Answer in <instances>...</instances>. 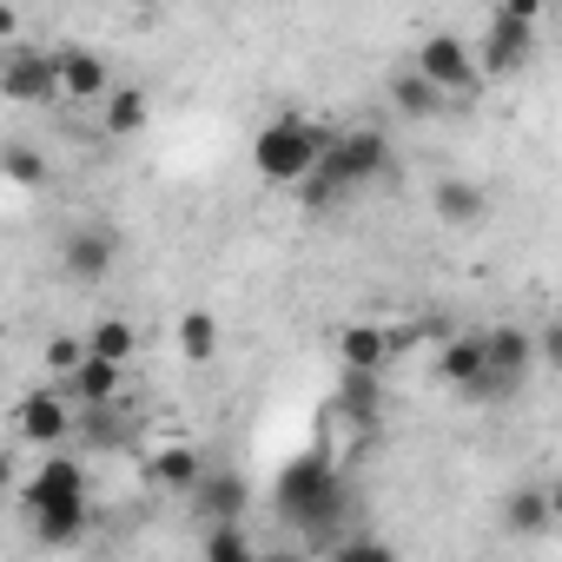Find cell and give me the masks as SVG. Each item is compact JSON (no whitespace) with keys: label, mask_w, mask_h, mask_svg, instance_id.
I'll return each instance as SVG.
<instances>
[{"label":"cell","mask_w":562,"mask_h":562,"mask_svg":"<svg viewBox=\"0 0 562 562\" xmlns=\"http://www.w3.org/2000/svg\"><path fill=\"white\" fill-rule=\"evenodd\" d=\"M391 172H397L391 139L371 133V126H358V133H338V139L325 146V159H318V172L299 186V199H305L312 212H325V205H338V199L358 192V186H384Z\"/></svg>","instance_id":"6da1fadb"},{"label":"cell","mask_w":562,"mask_h":562,"mask_svg":"<svg viewBox=\"0 0 562 562\" xmlns=\"http://www.w3.org/2000/svg\"><path fill=\"white\" fill-rule=\"evenodd\" d=\"M331 139H338V133L318 126V120H305V113H278V120H265L258 139H251V166H258V179H271V186H305V179L318 172V159H325Z\"/></svg>","instance_id":"7a4b0ae2"},{"label":"cell","mask_w":562,"mask_h":562,"mask_svg":"<svg viewBox=\"0 0 562 562\" xmlns=\"http://www.w3.org/2000/svg\"><path fill=\"white\" fill-rule=\"evenodd\" d=\"M271 503H278V516H285V522H305L318 536V522L345 516V476H338V463L325 450H305V457H292L285 470H278Z\"/></svg>","instance_id":"3957f363"},{"label":"cell","mask_w":562,"mask_h":562,"mask_svg":"<svg viewBox=\"0 0 562 562\" xmlns=\"http://www.w3.org/2000/svg\"><path fill=\"white\" fill-rule=\"evenodd\" d=\"M0 93L14 106H47V100H67L60 93V47L41 54V47H14L8 67H0Z\"/></svg>","instance_id":"277c9868"},{"label":"cell","mask_w":562,"mask_h":562,"mask_svg":"<svg viewBox=\"0 0 562 562\" xmlns=\"http://www.w3.org/2000/svg\"><path fill=\"white\" fill-rule=\"evenodd\" d=\"M417 67H424L450 100H457V93H476V80H483V60L463 47V34H443V27L417 41Z\"/></svg>","instance_id":"5b68a950"},{"label":"cell","mask_w":562,"mask_h":562,"mask_svg":"<svg viewBox=\"0 0 562 562\" xmlns=\"http://www.w3.org/2000/svg\"><path fill=\"white\" fill-rule=\"evenodd\" d=\"M14 430L41 450H60L74 437V391H27L14 404Z\"/></svg>","instance_id":"8992f818"},{"label":"cell","mask_w":562,"mask_h":562,"mask_svg":"<svg viewBox=\"0 0 562 562\" xmlns=\"http://www.w3.org/2000/svg\"><path fill=\"white\" fill-rule=\"evenodd\" d=\"M476 60H483V74H522L536 60V27L509 21V14H490V27L476 41Z\"/></svg>","instance_id":"52a82bcc"},{"label":"cell","mask_w":562,"mask_h":562,"mask_svg":"<svg viewBox=\"0 0 562 562\" xmlns=\"http://www.w3.org/2000/svg\"><path fill=\"white\" fill-rule=\"evenodd\" d=\"M113 258H120V245H113V232H100V225H80V232H67V245H60V271L74 278V285H106Z\"/></svg>","instance_id":"ba28073f"},{"label":"cell","mask_w":562,"mask_h":562,"mask_svg":"<svg viewBox=\"0 0 562 562\" xmlns=\"http://www.w3.org/2000/svg\"><path fill=\"white\" fill-rule=\"evenodd\" d=\"M67 391H74V404H80V411H113V404H120V391H126V364H120V358L87 351V364L67 378Z\"/></svg>","instance_id":"9c48e42d"},{"label":"cell","mask_w":562,"mask_h":562,"mask_svg":"<svg viewBox=\"0 0 562 562\" xmlns=\"http://www.w3.org/2000/svg\"><path fill=\"white\" fill-rule=\"evenodd\" d=\"M192 503L205 509V522H238V516L251 509V483H245L238 470H225V463H212V470L199 476V490H192Z\"/></svg>","instance_id":"30bf717a"},{"label":"cell","mask_w":562,"mask_h":562,"mask_svg":"<svg viewBox=\"0 0 562 562\" xmlns=\"http://www.w3.org/2000/svg\"><path fill=\"white\" fill-rule=\"evenodd\" d=\"M60 93L67 100H106L113 93V67L93 54V47H60Z\"/></svg>","instance_id":"8fae6325"},{"label":"cell","mask_w":562,"mask_h":562,"mask_svg":"<svg viewBox=\"0 0 562 562\" xmlns=\"http://www.w3.org/2000/svg\"><path fill=\"white\" fill-rule=\"evenodd\" d=\"M430 212H437L443 225H457V232H476V225L490 218V199H483L476 179H437V186H430Z\"/></svg>","instance_id":"7c38bea8"},{"label":"cell","mask_w":562,"mask_h":562,"mask_svg":"<svg viewBox=\"0 0 562 562\" xmlns=\"http://www.w3.org/2000/svg\"><path fill=\"white\" fill-rule=\"evenodd\" d=\"M391 106H397L404 120H437V113L450 106V93H443L417 60H411V67H397V74H391Z\"/></svg>","instance_id":"4fadbf2b"},{"label":"cell","mask_w":562,"mask_h":562,"mask_svg":"<svg viewBox=\"0 0 562 562\" xmlns=\"http://www.w3.org/2000/svg\"><path fill=\"white\" fill-rule=\"evenodd\" d=\"M87 503H93V496H47V503H27L34 536H41V542H54V549L80 542V529H87Z\"/></svg>","instance_id":"5bb4252c"},{"label":"cell","mask_w":562,"mask_h":562,"mask_svg":"<svg viewBox=\"0 0 562 562\" xmlns=\"http://www.w3.org/2000/svg\"><path fill=\"white\" fill-rule=\"evenodd\" d=\"M212 463H205V450H192V443H159L153 457H146V476L159 483V490H199V476H205Z\"/></svg>","instance_id":"9a60e30c"},{"label":"cell","mask_w":562,"mask_h":562,"mask_svg":"<svg viewBox=\"0 0 562 562\" xmlns=\"http://www.w3.org/2000/svg\"><path fill=\"white\" fill-rule=\"evenodd\" d=\"M338 358L351 371H384L397 358V331H384V325H345L338 331Z\"/></svg>","instance_id":"2e32d148"},{"label":"cell","mask_w":562,"mask_h":562,"mask_svg":"<svg viewBox=\"0 0 562 562\" xmlns=\"http://www.w3.org/2000/svg\"><path fill=\"white\" fill-rule=\"evenodd\" d=\"M483 345H490V371L516 391V384L529 378V364H536V338L516 331V325H496V331H483Z\"/></svg>","instance_id":"e0dca14e"},{"label":"cell","mask_w":562,"mask_h":562,"mask_svg":"<svg viewBox=\"0 0 562 562\" xmlns=\"http://www.w3.org/2000/svg\"><path fill=\"white\" fill-rule=\"evenodd\" d=\"M437 371H443V384L470 391V384L490 371V345H483V331H463V338H450V345L437 351Z\"/></svg>","instance_id":"ac0fdd59"},{"label":"cell","mask_w":562,"mask_h":562,"mask_svg":"<svg viewBox=\"0 0 562 562\" xmlns=\"http://www.w3.org/2000/svg\"><path fill=\"white\" fill-rule=\"evenodd\" d=\"M47 496H93L87 490V470H80V457H41V470H34V483H27V503H47Z\"/></svg>","instance_id":"d6986e66"},{"label":"cell","mask_w":562,"mask_h":562,"mask_svg":"<svg viewBox=\"0 0 562 562\" xmlns=\"http://www.w3.org/2000/svg\"><path fill=\"white\" fill-rule=\"evenodd\" d=\"M378 404H384V384H378V371H351V364H345L338 411H345L351 424H378Z\"/></svg>","instance_id":"ffe728a7"},{"label":"cell","mask_w":562,"mask_h":562,"mask_svg":"<svg viewBox=\"0 0 562 562\" xmlns=\"http://www.w3.org/2000/svg\"><path fill=\"white\" fill-rule=\"evenodd\" d=\"M218 345H225V331H218L212 312H186V318H179V358H186V364H212Z\"/></svg>","instance_id":"44dd1931"},{"label":"cell","mask_w":562,"mask_h":562,"mask_svg":"<svg viewBox=\"0 0 562 562\" xmlns=\"http://www.w3.org/2000/svg\"><path fill=\"white\" fill-rule=\"evenodd\" d=\"M503 522H509L516 536H542V529L555 522V509H549V490H509V503H503Z\"/></svg>","instance_id":"7402d4cb"},{"label":"cell","mask_w":562,"mask_h":562,"mask_svg":"<svg viewBox=\"0 0 562 562\" xmlns=\"http://www.w3.org/2000/svg\"><path fill=\"white\" fill-rule=\"evenodd\" d=\"M100 106H106V139H133L146 126V93L139 87H113Z\"/></svg>","instance_id":"603a6c76"},{"label":"cell","mask_w":562,"mask_h":562,"mask_svg":"<svg viewBox=\"0 0 562 562\" xmlns=\"http://www.w3.org/2000/svg\"><path fill=\"white\" fill-rule=\"evenodd\" d=\"M87 345H93L100 358H120V364H126V358L139 351V331H133L126 318H100V325L87 331Z\"/></svg>","instance_id":"cb8c5ba5"},{"label":"cell","mask_w":562,"mask_h":562,"mask_svg":"<svg viewBox=\"0 0 562 562\" xmlns=\"http://www.w3.org/2000/svg\"><path fill=\"white\" fill-rule=\"evenodd\" d=\"M212 562H245L251 555V536L238 529V522H205V542H199Z\"/></svg>","instance_id":"d4e9b609"},{"label":"cell","mask_w":562,"mask_h":562,"mask_svg":"<svg viewBox=\"0 0 562 562\" xmlns=\"http://www.w3.org/2000/svg\"><path fill=\"white\" fill-rule=\"evenodd\" d=\"M87 351H93L87 338H67V331H60V338H47V351H41V358H47V378H60V384H67V378L87 364Z\"/></svg>","instance_id":"484cf974"},{"label":"cell","mask_w":562,"mask_h":562,"mask_svg":"<svg viewBox=\"0 0 562 562\" xmlns=\"http://www.w3.org/2000/svg\"><path fill=\"white\" fill-rule=\"evenodd\" d=\"M536 364H549V371H562V318H549V325L536 331Z\"/></svg>","instance_id":"4316f807"},{"label":"cell","mask_w":562,"mask_h":562,"mask_svg":"<svg viewBox=\"0 0 562 562\" xmlns=\"http://www.w3.org/2000/svg\"><path fill=\"white\" fill-rule=\"evenodd\" d=\"M338 555H351V562H391V542H378V536H358V542H338Z\"/></svg>","instance_id":"83f0119b"},{"label":"cell","mask_w":562,"mask_h":562,"mask_svg":"<svg viewBox=\"0 0 562 562\" xmlns=\"http://www.w3.org/2000/svg\"><path fill=\"white\" fill-rule=\"evenodd\" d=\"M8 172H14V179H21V186H41V179H47V166H41V159H34V153H21V146H14V153H8Z\"/></svg>","instance_id":"f1b7e54d"},{"label":"cell","mask_w":562,"mask_h":562,"mask_svg":"<svg viewBox=\"0 0 562 562\" xmlns=\"http://www.w3.org/2000/svg\"><path fill=\"white\" fill-rule=\"evenodd\" d=\"M542 8H549V0H496V14H509V21H529V27H542Z\"/></svg>","instance_id":"f546056e"},{"label":"cell","mask_w":562,"mask_h":562,"mask_svg":"<svg viewBox=\"0 0 562 562\" xmlns=\"http://www.w3.org/2000/svg\"><path fill=\"white\" fill-rule=\"evenodd\" d=\"M549 509H555V522H562V483H549Z\"/></svg>","instance_id":"4dcf8cb0"}]
</instances>
